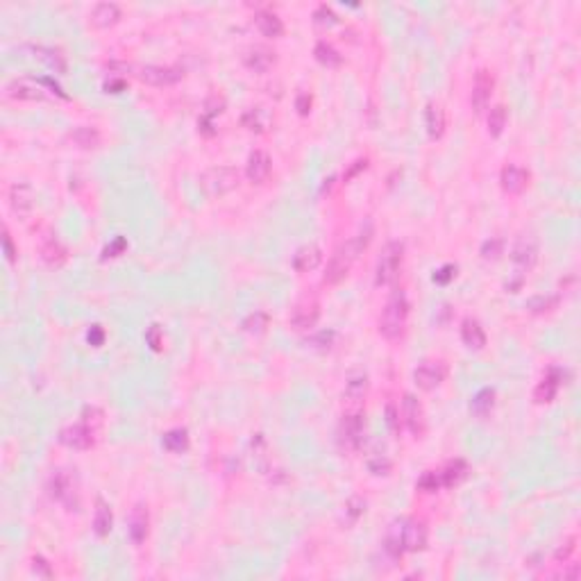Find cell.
Returning <instances> with one entry per match:
<instances>
[{"label": "cell", "mask_w": 581, "mask_h": 581, "mask_svg": "<svg viewBox=\"0 0 581 581\" xmlns=\"http://www.w3.org/2000/svg\"><path fill=\"white\" fill-rule=\"evenodd\" d=\"M59 443L66 445L71 450H89L95 443V432L91 427H87L84 423L78 425H69L59 432Z\"/></svg>", "instance_id": "cell-16"}, {"label": "cell", "mask_w": 581, "mask_h": 581, "mask_svg": "<svg viewBox=\"0 0 581 581\" xmlns=\"http://www.w3.org/2000/svg\"><path fill=\"white\" fill-rule=\"evenodd\" d=\"M9 207L18 218H25L35 209V191L25 182H16L9 187Z\"/></svg>", "instance_id": "cell-18"}, {"label": "cell", "mask_w": 581, "mask_h": 581, "mask_svg": "<svg viewBox=\"0 0 581 581\" xmlns=\"http://www.w3.org/2000/svg\"><path fill=\"white\" fill-rule=\"evenodd\" d=\"M511 262H513V279L507 282V290L511 293H518L520 286L524 284V277L527 273L532 271L538 262V241L536 236L532 234H522L518 241L513 245V252H511Z\"/></svg>", "instance_id": "cell-2"}, {"label": "cell", "mask_w": 581, "mask_h": 581, "mask_svg": "<svg viewBox=\"0 0 581 581\" xmlns=\"http://www.w3.org/2000/svg\"><path fill=\"white\" fill-rule=\"evenodd\" d=\"M5 95H7V98H12V100L37 102V100H46L48 98V91H46V82L44 80L16 78L12 82H7Z\"/></svg>", "instance_id": "cell-8"}, {"label": "cell", "mask_w": 581, "mask_h": 581, "mask_svg": "<svg viewBox=\"0 0 581 581\" xmlns=\"http://www.w3.org/2000/svg\"><path fill=\"white\" fill-rule=\"evenodd\" d=\"M254 25L268 39H279L284 35L282 18H279L277 14H273V12H257L254 14Z\"/></svg>", "instance_id": "cell-30"}, {"label": "cell", "mask_w": 581, "mask_h": 581, "mask_svg": "<svg viewBox=\"0 0 581 581\" xmlns=\"http://www.w3.org/2000/svg\"><path fill=\"white\" fill-rule=\"evenodd\" d=\"M320 262H322V250H320L318 245H314V243L298 247L295 254H293V268H295L298 273L316 271V268L320 266Z\"/></svg>", "instance_id": "cell-23"}, {"label": "cell", "mask_w": 581, "mask_h": 581, "mask_svg": "<svg viewBox=\"0 0 581 581\" xmlns=\"http://www.w3.org/2000/svg\"><path fill=\"white\" fill-rule=\"evenodd\" d=\"M440 488H443V481H440V472H436V470H429L418 479V491H423V493H436Z\"/></svg>", "instance_id": "cell-44"}, {"label": "cell", "mask_w": 581, "mask_h": 581, "mask_svg": "<svg viewBox=\"0 0 581 581\" xmlns=\"http://www.w3.org/2000/svg\"><path fill=\"white\" fill-rule=\"evenodd\" d=\"M339 445L348 452H354L363 445V413L346 411L339 425Z\"/></svg>", "instance_id": "cell-7"}, {"label": "cell", "mask_w": 581, "mask_h": 581, "mask_svg": "<svg viewBox=\"0 0 581 581\" xmlns=\"http://www.w3.org/2000/svg\"><path fill=\"white\" fill-rule=\"evenodd\" d=\"M69 139L82 150H95V148H100V143H102L100 132L95 130V127H89V125L75 127V130L69 132Z\"/></svg>", "instance_id": "cell-31"}, {"label": "cell", "mask_w": 581, "mask_h": 581, "mask_svg": "<svg viewBox=\"0 0 581 581\" xmlns=\"http://www.w3.org/2000/svg\"><path fill=\"white\" fill-rule=\"evenodd\" d=\"M161 445H164L168 452H173V454H182V452L189 450V432L182 427L168 429V432L161 436Z\"/></svg>", "instance_id": "cell-34"}, {"label": "cell", "mask_w": 581, "mask_h": 581, "mask_svg": "<svg viewBox=\"0 0 581 581\" xmlns=\"http://www.w3.org/2000/svg\"><path fill=\"white\" fill-rule=\"evenodd\" d=\"M493 87H495V80H493L491 71L479 69L475 73V82H472V93H470V105L477 114H481L488 107L491 95H493Z\"/></svg>", "instance_id": "cell-15"}, {"label": "cell", "mask_w": 581, "mask_h": 581, "mask_svg": "<svg viewBox=\"0 0 581 581\" xmlns=\"http://www.w3.org/2000/svg\"><path fill=\"white\" fill-rule=\"evenodd\" d=\"M125 247H127V241L123 239V236H116V239L102 250V259H114V257H121L125 252Z\"/></svg>", "instance_id": "cell-50"}, {"label": "cell", "mask_w": 581, "mask_h": 581, "mask_svg": "<svg viewBox=\"0 0 581 581\" xmlns=\"http://www.w3.org/2000/svg\"><path fill=\"white\" fill-rule=\"evenodd\" d=\"M118 20H121V7L116 3H98L91 12V25L98 30L112 28Z\"/></svg>", "instance_id": "cell-24"}, {"label": "cell", "mask_w": 581, "mask_h": 581, "mask_svg": "<svg viewBox=\"0 0 581 581\" xmlns=\"http://www.w3.org/2000/svg\"><path fill=\"white\" fill-rule=\"evenodd\" d=\"M454 277H457V266L445 264L443 268H438V271L434 273V282L436 284H450Z\"/></svg>", "instance_id": "cell-51"}, {"label": "cell", "mask_w": 581, "mask_h": 581, "mask_svg": "<svg viewBox=\"0 0 581 581\" xmlns=\"http://www.w3.org/2000/svg\"><path fill=\"white\" fill-rule=\"evenodd\" d=\"M271 121H273V116L268 114V110H264V107H252V110H245L243 116H241V125L245 127V130L257 132V134H264L268 127H271Z\"/></svg>", "instance_id": "cell-26"}, {"label": "cell", "mask_w": 581, "mask_h": 581, "mask_svg": "<svg viewBox=\"0 0 581 581\" xmlns=\"http://www.w3.org/2000/svg\"><path fill=\"white\" fill-rule=\"evenodd\" d=\"M368 470H370V475H375V477H386L393 470V461L386 454H375V457L368 459Z\"/></svg>", "instance_id": "cell-41"}, {"label": "cell", "mask_w": 581, "mask_h": 581, "mask_svg": "<svg viewBox=\"0 0 581 581\" xmlns=\"http://www.w3.org/2000/svg\"><path fill=\"white\" fill-rule=\"evenodd\" d=\"M311 95L309 93H300L298 95V100H295V110H298V114L300 116H307L309 112H311Z\"/></svg>", "instance_id": "cell-55"}, {"label": "cell", "mask_w": 581, "mask_h": 581, "mask_svg": "<svg viewBox=\"0 0 581 581\" xmlns=\"http://www.w3.org/2000/svg\"><path fill=\"white\" fill-rule=\"evenodd\" d=\"M318 318H320V303L316 298H305L293 307V311H290L288 322H290V327L298 331H309L316 327Z\"/></svg>", "instance_id": "cell-12"}, {"label": "cell", "mask_w": 581, "mask_h": 581, "mask_svg": "<svg viewBox=\"0 0 581 581\" xmlns=\"http://www.w3.org/2000/svg\"><path fill=\"white\" fill-rule=\"evenodd\" d=\"M334 341H336V331L334 329H322V331H318V334L307 339L309 346L316 348V350H329L331 346H334Z\"/></svg>", "instance_id": "cell-43"}, {"label": "cell", "mask_w": 581, "mask_h": 581, "mask_svg": "<svg viewBox=\"0 0 581 581\" xmlns=\"http://www.w3.org/2000/svg\"><path fill=\"white\" fill-rule=\"evenodd\" d=\"M363 513H365V500L361 495H352V498L346 502V522L357 524Z\"/></svg>", "instance_id": "cell-40"}, {"label": "cell", "mask_w": 581, "mask_h": 581, "mask_svg": "<svg viewBox=\"0 0 581 581\" xmlns=\"http://www.w3.org/2000/svg\"><path fill=\"white\" fill-rule=\"evenodd\" d=\"M561 382H563V370L556 368V365H552V368L547 370V375L543 377V382L534 389L536 404H550V402H554V397L558 393V386H561Z\"/></svg>", "instance_id": "cell-19"}, {"label": "cell", "mask_w": 581, "mask_h": 581, "mask_svg": "<svg viewBox=\"0 0 581 581\" xmlns=\"http://www.w3.org/2000/svg\"><path fill=\"white\" fill-rule=\"evenodd\" d=\"M402 547L404 552H423L429 541V529L425 520L402 518Z\"/></svg>", "instance_id": "cell-11"}, {"label": "cell", "mask_w": 581, "mask_h": 581, "mask_svg": "<svg viewBox=\"0 0 581 581\" xmlns=\"http://www.w3.org/2000/svg\"><path fill=\"white\" fill-rule=\"evenodd\" d=\"M314 23L320 25V28H331L339 23V16L334 14V9L327 7V5H320L314 14Z\"/></svg>", "instance_id": "cell-46"}, {"label": "cell", "mask_w": 581, "mask_h": 581, "mask_svg": "<svg viewBox=\"0 0 581 581\" xmlns=\"http://www.w3.org/2000/svg\"><path fill=\"white\" fill-rule=\"evenodd\" d=\"M146 343L150 346V350L155 352H161L164 350V331H161L159 325H150L148 331H146Z\"/></svg>", "instance_id": "cell-47"}, {"label": "cell", "mask_w": 581, "mask_h": 581, "mask_svg": "<svg viewBox=\"0 0 581 581\" xmlns=\"http://www.w3.org/2000/svg\"><path fill=\"white\" fill-rule=\"evenodd\" d=\"M502 252H504V241L498 239V236H493V239H488V241H483V243H481V259H486V262H498Z\"/></svg>", "instance_id": "cell-42"}, {"label": "cell", "mask_w": 581, "mask_h": 581, "mask_svg": "<svg viewBox=\"0 0 581 581\" xmlns=\"http://www.w3.org/2000/svg\"><path fill=\"white\" fill-rule=\"evenodd\" d=\"M493 406H495V391L493 389H481L470 400V411L477 418H486L493 411Z\"/></svg>", "instance_id": "cell-36"}, {"label": "cell", "mask_w": 581, "mask_h": 581, "mask_svg": "<svg viewBox=\"0 0 581 581\" xmlns=\"http://www.w3.org/2000/svg\"><path fill=\"white\" fill-rule=\"evenodd\" d=\"M32 573H35L37 577H44V579H52V577H55L50 563L46 561L44 556H32Z\"/></svg>", "instance_id": "cell-49"}, {"label": "cell", "mask_w": 581, "mask_h": 581, "mask_svg": "<svg viewBox=\"0 0 581 581\" xmlns=\"http://www.w3.org/2000/svg\"><path fill=\"white\" fill-rule=\"evenodd\" d=\"M558 300H561L558 295H534L532 300H527V309L532 314H547L558 305Z\"/></svg>", "instance_id": "cell-39"}, {"label": "cell", "mask_w": 581, "mask_h": 581, "mask_svg": "<svg viewBox=\"0 0 581 581\" xmlns=\"http://www.w3.org/2000/svg\"><path fill=\"white\" fill-rule=\"evenodd\" d=\"M507 121H509L507 107H504V105H495V107H491L488 118H486L488 134H491V136H500V134L504 132V127H507Z\"/></svg>", "instance_id": "cell-38"}, {"label": "cell", "mask_w": 581, "mask_h": 581, "mask_svg": "<svg viewBox=\"0 0 581 581\" xmlns=\"http://www.w3.org/2000/svg\"><path fill=\"white\" fill-rule=\"evenodd\" d=\"M447 377V365L443 361H423L413 370V382L421 391H436Z\"/></svg>", "instance_id": "cell-10"}, {"label": "cell", "mask_w": 581, "mask_h": 581, "mask_svg": "<svg viewBox=\"0 0 581 581\" xmlns=\"http://www.w3.org/2000/svg\"><path fill=\"white\" fill-rule=\"evenodd\" d=\"M314 57L325 69H339L343 64V55L331 44H327V41H318L314 48Z\"/></svg>", "instance_id": "cell-35"}, {"label": "cell", "mask_w": 581, "mask_h": 581, "mask_svg": "<svg viewBox=\"0 0 581 581\" xmlns=\"http://www.w3.org/2000/svg\"><path fill=\"white\" fill-rule=\"evenodd\" d=\"M425 125H427V134L429 139H440L445 134V112L443 107L436 102H429L425 110Z\"/></svg>", "instance_id": "cell-28"}, {"label": "cell", "mask_w": 581, "mask_h": 581, "mask_svg": "<svg viewBox=\"0 0 581 581\" xmlns=\"http://www.w3.org/2000/svg\"><path fill=\"white\" fill-rule=\"evenodd\" d=\"M3 250H5V259L9 264H14L16 262V247H14V241H12V236H9L7 230L3 232Z\"/></svg>", "instance_id": "cell-53"}, {"label": "cell", "mask_w": 581, "mask_h": 581, "mask_svg": "<svg viewBox=\"0 0 581 581\" xmlns=\"http://www.w3.org/2000/svg\"><path fill=\"white\" fill-rule=\"evenodd\" d=\"M404 259V243L402 241H389L377 257V266H375V284L377 286H391L397 275H400Z\"/></svg>", "instance_id": "cell-3"}, {"label": "cell", "mask_w": 581, "mask_h": 581, "mask_svg": "<svg viewBox=\"0 0 581 581\" xmlns=\"http://www.w3.org/2000/svg\"><path fill=\"white\" fill-rule=\"evenodd\" d=\"M529 170L522 168V166H515V164H509L502 168V175H500V184L502 189L511 193V196H518L522 193L527 187H529Z\"/></svg>", "instance_id": "cell-20"}, {"label": "cell", "mask_w": 581, "mask_h": 581, "mask_svg": "<svg viewBox=\"0 0 581 581\" xmlns=\"http://www.w3.org/2000/svg\"><path fill=\"white\" fill-rule=\"evenodd\" d=\"M409 320V298L402 288H397L391 293L389 303H386L382 316H380V334L389 341H395L404 334Z\"/></svg>", "instance_id": "cell-1"}, {"label": "cell", "mask_w": 581, "mask_h": 581, "mask_svg": "<svg viewBox=\"0 0 581 581\" xmlns=\"http://www.w3.org/2000/svg\"><path fill=\"white\" fill-rule=\"evenodd\" d=\"M277 61L275 52L266 46H252L250 50L243 55V64L245 69H250L252 73H266L271 71V66Z\"/></svg>", "instance_id": "cell-22"}, {"label": "cell", "mask_w": 581, "mask_h": 581, "mask_svg": "<svg viewBox=\"0 0 581 581\" xmlns=\"http://www.w3.org/2000/svg\"><path fill=\"white\" fill-rule=\"evenodd\" d=\"M30 52H32V57H35V59H39L41 64H46L50 71H55L59 75L69 71L66 55H64L59 48H52V46H30Z\"/></svg>", "instance_id": "cell-21"}, {"label": "cell", "mask_w": 581, "mask_h": 581, "mask_svg": "<svg viewBox=\"0 0 581 581\" xmlns=\"http://www.w3.org/2000/svg\"><path fill=\"white\" fill-rule=\"evenodd\" d=\"M87 341L91 343L93 348H100L105 343V329L100 325H91V329L87 331Z\"/></svg>", "instance_id": "cell-54"}, {"label": "cell", "mask_w": 581, "mask_h": 581, "mask_svg": "<svg viewBox=\"0 0 581 581\" xmlns=\"http://www.w3.org/2000/svg\"><path fill=\"white\" fill-rule=\"evenodd\" d=\"M239 182H241V173L234 166H211L200 175V187L211 198H218L234 191L239 187Z\"/></svg>", "instance_id": "cell-5"}, {"label": "cell", "mask_w": 581, "mask_h": 581, "mask_svg": "<svg viewBox=\"0 0 581 581\" xmlns=\"http://www.w3.org/2000/svg\"><path fill=\"white\" fill-rule=\"evenodd\" d=\"M461 341H464V346L470 350H481L486 346V331L479 325V320L475 318L464 320V325H461Z\"/></svg>", "instance_id": "cell-27"}, {"label": "cell", "mask_w": 581, "mask_h": 581, "mask_svg": "<svg viewBox=\"0 0 581 581\" xmlns=\"http://www.w3.org/2000/svg\"><path fill=\"white\" fill-rule=\"evenodd\" d=\"M365 166H368V159H357V161H354V164L350 166V170L346 173V182H348V180H352L354 175L359 173V170H365Z\"/></svg>", "instance_id": "cell-57"}, {"label": "cell", "mask_w": 581, "mask_h": 581, "mask_svg": "<svg viewBox=\"0 0 581 581\" xmlns=\"http://www.w3.org/2000/svg\"><path fill=\"white\" fill-rule=\"evenodd\" d=\"M48 493L52 500L66 504L69 511L78 509V481H75V475H71L69 470H57L48 479Z\"/></svg>", "instance_id": "cell-6"}, {"label": "cell", "mask_w": 581, "mask_h": 581, "mask_svg": "<svg viewBox=\"0 0 581 581\" xmlns=\"http://www.w3.org/2000/svg\"><path fill=\"white\" fill-rule=\"evenodd\" d=\"M440 472V481H443L445 488H452V486H459L461 481L468 477V464L464 459H452L445 464L443 470Z\"/></svg>", "instance_id": "cell-32"}, {"label": "cell", "mask_w": 581, "mask_h": 581, "mask_svg": "<svg viewBox=\"0 0 581 581\" xmlns=\"http://www.w3.org/2000/svg\"><path fill=\"white\" fill-rule=\"evenodd\" d=\"M114 527L112 507L105 500H95V515H93V534L98 538H107Z\"/></svg>", "instance_id": "cell-29"}, {"label": "cell", "mask_w": 581, "mask_h": 581, "mask_svg": "<svg viewBox=\"0 0 581 581\" xmlns=\"http://www.w3.org/2000/svg\"><path fill=\"white\" fill-rule=\"evenodd\" d=\"M402 418L406 429L411 432L416 438H423L425 429H427V416H425V406L421 404L416 395L406 393L402 400Z\"/></svg>", "instance_id": "cell-13"}, {"label": "cell", "mask_w": 581, "mask_h": 581, "mask_svg": "<svg viewBox=\"0 0 581 581\" xmlns=\"http://www.w3.org/2000/svg\"><path fill=\"white\" fill-rule=\"evenodd\" d=\"M368 375L363 370H354L348 375L346 389H343V402H346L348 411H361V406L365 402V395H368Z\"/></svg>", "instance_id": "cell-9"}, {"label": "cell", "mask_w": 581, "mask_h": 581, "mask_svg": "<svg viewBox=\"0 0 581 581\" xmlns=\"http://www.w3.org/2000/svg\"><path fill=\"white\" fill-rule=\"evenodd\" d=\"M241 327H243V331H247V334L259 336L268 327H271V316H268L266 311H252V314H247L243 318Z\"/></svg>", "instance_id": "cell-37"}, {"label": "cell", "mask_w": 581, "mask_h": 581, "mask_svg": "<svg viewBox=\"0 0 581 581\" xmlns=\"http://www.w3.org/2000/svg\"><path fill=\"white\" fill-rule=\"evenodd\" d=\"M361 250H363V247L359 245L357 239H350V241L343 243L339 250L331 254V259L327 264V271H325V275H322L325 284H329V286L341 284L343 279L348 277L350 268H352L354 262H357V257L361 254Z\"/></svg>", "instance_id": "cell-4"}, {"label": "cell", "mask_w": 581, "mask_h": 581, "mask_svg": "<svg viewBox=\"0 0 581 581\" xmlns=\"http://www.w3.org/2000/svg\"><path fill=\"white\" fill-rule=\"evenodd\" d=\"M575 550H577V536H573V538H568V541L558 547V550L554 552V561L556 563H561V565H565L568 561H570V556L575 554Z\"/></svg>", "instance_id": "cell-48"}, {"label": "cell", "mask_w": 581, "mask_h": 581, "mask_svg": "<svg viewBox=\"0 0 581 581\" xmlns=\"http://www.w3.org/2000/svg\"><path fill=\"white\" fill-rule=\"evenodd\" d=\"M139 80L150 87H170L184 78V71L177 66H143L139 69Z\"/></svg>", "instance_id": "cell-14"}, {"label": "cell", "mask_w": 581, "mask_h": 581, "mask_svg": "<svg viewBox=\"0 0 581 581\" xmlns=\"http://www.w3.org/2000/svg\"><path fill=\"white\" fill-rule=\"evenodd\" d=\"M271 168H273V161H271V155L266 153V150H252L250 155H247V161H245V175L247 180L252 182V184H264L271 175Z\"/></svg>", "instance_id": "cell-17"}, {"label": "cell", "mask_w": 581, "mask_h": 581, "mask_svg": "<svg viewBox=\"0 0 581 581\" xmlns=\"http://www.w3.org/2000/svg\"><path fill=\"white\" fill-rule=\"evenodd\" d=\"M125 87H127V82L123 78H110L105 82L107 93H121V91H125Z\"/></svg>", "instance_id": "cell-56"}, {"label": "cell", "mask_w": 581, "mask_h": 581, "mask_svg": "<svg viewBox=\"0 0 581 581\" xmlns=\"http://www.w3.org/2000/svg\"><path fill=\"white\" fill-rule=\"evenodd\" d=\"M127 532H130V538H132L134 545H141L146 538H148L150 518H148V509L143 507V504L134 507V511L130 515V527H127Z\"/></svg>", "instance_id": "cell-25"}, {"label": "cell", "mask_w": 581, "mask_h": 581, "mask_svg": "<svg viewBox=\"0 0 581 581\" xmlns=\"http://www.w3.org/2000/svg\"><path fill=\"white\" fill-rule=\"evenodd\" d=\"M41 259L52 268H59V266H64V262L69 259V252L57 239H46L44 243H41Z\"/></svg>", "instance_id": "cell-33"}, {"label": "cell", "mask_w": 581, "mask_h": 581, "mask_svg": "<svg viewBox=\"0 0 581 581\" xmlns=\"http://www.w3.org/2000/svg\"><path fill=\"white\" fill-rule=\"evenodd\" d=\"M82 423L87 425V427H91L93 432H95V429L102 427V423H105L102 409H98V406H84V411H82Z\"/></svg>", "instance_id": "cell-45"}, {"label": "cell", "mask_w": 581, "mask_h": 581, "mask_svg": "<svg viewBox=\"0 0 581 581\" xmlns=\"http://www.w3.org/2000/svg\"><path fill=\"white\" fill-rule=\"evenodd\" d=\"M386 425H389V429H391L393 434L400 432V413H397L395 404L386 406Z\"/></svg>", "instance_id": "cell-52"}]
</instances>
